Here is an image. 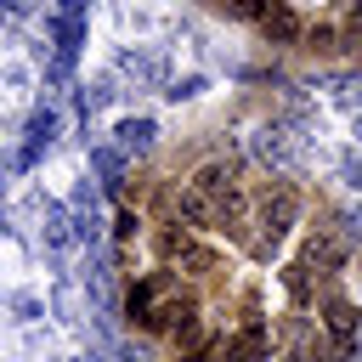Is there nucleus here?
Segmentation results:
<instances>
[{
    "instance_id": "obj_1",
    "label": "nucleus",
    "mask_w": 362,
    "mask_h": 362,
    "mask_svg": "<svg viewBox=\"0 0 362 362\" xmlns=\"http://www.w3.org/2000/svg\"><path fill=\"white\" fill-rule=\"evenodd\" d=\"M255 28H260L272 45H300V28H305V23H300V11H294L288 0H266L260 17H255Z\"/></svg>"
},
{
    "instance_id": "obj_4",
    "label": "nucleus",
    "mask_w": 362,
    "mask_h": 362,
    "mask_svg": "<svg viewBox=\"0 0 362 362\" xmlns=\"http://www.w3.org/2000/svg\"><path fill=\"white\" fill-rule=\"evenodd\" d=\"M345 181H351V187H362V164H345Z\"/></svg>"
},
{
    "instance_id": "obj_2",
    "label": "nucleus",
    "mask_w": 362,
    "mask_h": 362,
    "mask_svg": "<svg viewBox=\"0 0 362 362\" xmlns=\"http://www.w3.org/2000/svg\"><path fill=\"white\" fill-rule=\"evenodd\" d=\"M45 34H51V45H57V57L62 62H74V51L85 45V17H45Z\"/></svg>"
},
{
    "instance_id": "obj_3",
    "label": "nucleus",
    "mask_w": 362,
    "mask_h": 362,
    "mask_svg": "<svg viewBox=\"0 0 362 362\" xmlns=\"http://www.w3.org/2000/svg\"><path fill=\"white\" fill-rule=\"evenodd\" d=\"M153 136H158L153 119H124V124H119V147H124V153H147Z\"/></svg>"
}]
</instances>
